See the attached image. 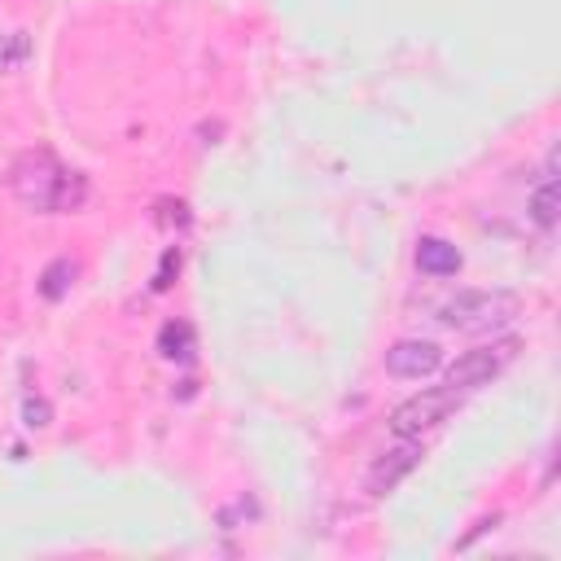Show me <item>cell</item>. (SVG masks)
I'll list each match as a JSON object with an SVG mask.
<instances>
[{"label":"cell","instance_id":"6da1fadb","mask_svg":"<svg viewBox=\"0 0 561 561\" xmlns=\"http://www.w3.org/2000/svg\"><path fill=\"white\" fill-rule=\"evenodd\" d=\"M9 193L35 215H70L88 202L83 171L66 167L53 149H22L9 167Z\"/></svg>","mask_w":561,"mask_h":561},{"label":"cell","instance_id":"7a4b0ae2","mask_svg":"<svg viewBox=\"0 0 561 561\" xmlns=\"http://www.w3.org/2000/svg\"><path fill=\"white\" fill-rule=\"evenodd\" d=\"M522 316V298L513 289H460L443 302V324L456 333H495Z\"/></svg>","mask_w":561,"mask_h":561},{"label":"cell","instance_id":"3957f363","mask_svg":"<svg viewBox=\"0 0 561 561\" xmlns=\"http://www.w3.org/2000/svg\"><path fill=\"white\" fill-rule=\"evenodd\" d=\"M517 351H522L517 337H495V342H486V346H473V351H465L456 364H447V386H451V390H478V386H486L491 377H500V373L517 359Z\"/></svg>","mask_w":561,"mask_h":561},{"label":"cell","instance_id":"277c9868","mask_svg":"<svg viewBox=\"0 0 561 561\" xmlns=\"http://www.w3.org/2000/svg\"><path fill=\"white\" fill-rule=\"evenodd\" d=\"M456 403H460V390H451V386L408 394V399L390 412V430H394L399 438H421V434H430L434 425H443V421L456 412Z\"/></svg>","mask_w":561,"mask_h":561},{"label":"cell","instance_id":"5b68a950","mask_svg":"<svg viewBox=\"0 0 561 561\" xmlns=\"http://www.w3.org/2000/svg\"><path fill=\"white\" fill-rule=\"evenodd\" d=\"M416 465H421V443H416V438H399V447H390V451H381V456L373 460V469L364 473V491H368V495H386V491H394Z\"/></svg>","mask_w":561,"mask_h":561},{"label":"cell","instance_id":"8992f818","mask_svg":"<svg viewBox=\"0 0 561 561\" xmlns=\"http://www.w3.org/2000/svg\"><path fill=\"white\" fill-rule=\"evenodd\" d=\"M443 368V351L438 342H421V337H403L386 351V373L390 377H403V381H421L430 373Z\"/></svg>","mask_w":561,"mask_h":561},{"label":"cell","instance_id":"52a82bcc","mask_svg":"<svg viewBox=\"0 0 561 561\" xmlns=\"http://www.w3.org/2000/svg\"><path fill=\"white\" fill-rule=\"evenodd\" d=\"M460 250L451 245V241H443V237H421L416 241V267L425 272V276H456L460 272Z\"/></svg>","mask_w":561,"mask_h":561},{"label":"cell","instance_id":"ba28073f","mask_svg":"<svg viewBox=\"0 0 561 561\" xmlns=\"http://www.w3.org/2000/svg\"><path fill=\"white\" fill-rule=\"evenodd\" d=\"M158 351H162L167 359L188 364L193 351H197V333H193V324H188V320H167L162 333H158Z\"/></svg>","mask_w":561,"mask_h":561},{"label":"cell","instance_id":"9c48e42d","mask_svg":"<svg viewBox=\"0 0 561 561\" xmlns=\"http://www.w3.org/2000/svg\"><path fill=\"white\" fill-rule=\"evenodd\" d=\"M75 276H79V263L61 254V259H53V263L44 267V276H39V294H44L48 302H57V298H66V294H70Z\"/></svg>","mask_w":561,"mask_h":561},{"label":"cell","instance_id":"30bf717a","mask_svg":"<svg viewBox=\"0 0 561 561\" xmlns=\"http://www.w3.org/2000/svg\"><path fill=\"white\" fill-rule=\"evenodd\" d=\"M557 210H561V184H557V175H548L530 197V219L539 228H557Z\"/></svg>","mask_w":561,"mask_h":561},{"label":"cell","instance_id":"8fae6325","mask_svg":"<svg viewBox=\"0 0 561 561\" xmlns=\"http://www.w3.org/2000/svg\"><path fill=\"white\" fill-rule=\"evenodd\" d=\"M22 421H26V430H44V425L53 421V408H48V399H39V394H26V403H22Z\"/></svg>","mask_w":561,"mask_h":561},{"label":"cell","instance_id":"7c38bea8","mask_svg":"<svg viewBox=\"0 0 561 561\" xmlns=\"http://www.w3.org/2000/svg\"><path fill=\"white\" fill-rule=\"evenodd\" d=\"M180 272V245H171L167 254H162V263H158V272H153V289L162 294V289H171V276Z\"/></svg>","mask_w":561,"mask_h":561},{"label":"cell","instance_id":"4fadbf2b","mask_svg":"<svg viewBox=\"0 0 561 561\" xmlns=\"http://www.w3.org/2000/svg\"><path fill=\"white\" fill-rule=\"evenodd\" d=\"M22 57H26V35L13 31V35H9V48H0V75H4L13 61H22Z\"/></svg>","mask_w":561,"mask_h":561}]
</instances>
